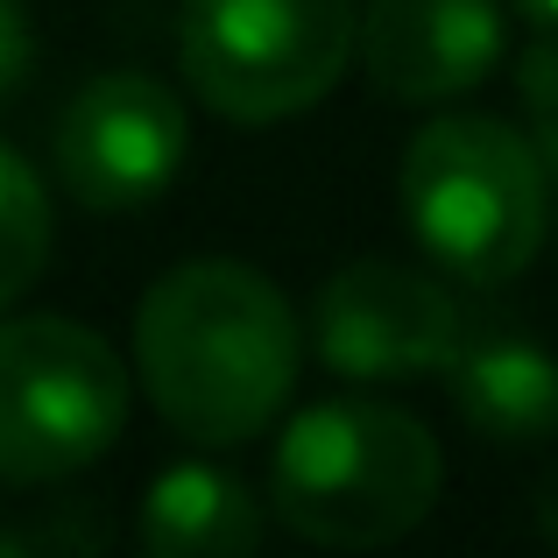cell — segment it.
<instances>
[{"mask_svg":"<svg viewBox=\"0 0 558 558\" xmlns=\"http://www.w3.org/2000/svg\"><path fill=\"white\" fill-rule=\"evenodd\" d=\"M269 537L262 502L241 488V474L213 460L163 466L142 495V545L156 558H247Z\"/></svg>","mask_w":558,"mask_h":558,"instance_id":"10","label":"cell"},{"mask_svg":"<svg viewBox=\"0 0 558 558\" xmlns=\"http://www.w3.org/2000/svg\"><path fill=\"white\" fill-rule=\"evenodd\" d=\"M121 432L128 368L85 318H0V481H71L107 460Z\"/></svg>","mask_w":558,"mask_h":558,"instance_id":"5","label":"cell"},{"mask_svg":"<svg viewBox=\"0 0 558 558\" xmlns=\"http://www.w3.org/2000/svg\"><path fill=\"white\" fill-rule=\"evenodd\" d=\"M312 340L318 361L347 381H410V375H446L466 347V326L438 276L368 255L347 262L318 290Z\"/></svg>","mask_w":558,"mask_h":558,"instance_id":"7","label":"cell"},{"mask_svg":"<svg viewBox=\"0 0 558 558\" xmlns=\"http://www.w3.org/2000/svg\"><path fill=\"white\" fill-rule=\"evenodd\" d=\"M304 332L290 298L233 255L178 262L135 312V375L156 417L191 446H247L298 389Z\"/></svg>","mask_w":558,"mask_h":558,"instance_id":"1","label":"cell"},{"mask_svg":"<svg viewBox=\"0 0 558 558\" xmlns=\"http://www.w3.org/2000/svg\"><path fill=\"white\" fill-rule=\"evenodd\" d=\"M396 198L438 276L502 290L537 262L551 233L545 149L495 113H438L410 135Z\"/></svg>","mask_w":558,"mask_h":558,"instance_id":"3","label":"cell"},{"mask_svg":"<svg viewBox=\"0 0 558 558\" xmlns=\"http://www.w3.org/2000/svg\"><path fill=\"white\" fill-rule=\"evenodd\" d=\"M531 517H537V537H545V545H558V460H551V474L537 481V502H531Z\"/></svg>","mask_w":558,"mask_h":558,"instance_id":"13","label":"cell"},{"mask_svg":"<svg viewBox=\"0 0 558 558\" xmlns=\"http://www.w3.org/2000/svg\"><path fill=\"white\" fill-rule=\"evenodd\" d=\"M57 247V219H50V184L36 178L22 149L0 142V318L14 298L36 290V276L50 269Z\"/></svg>","mask_w":558,"mask_h":558,"instance_id":"11","label":"cell"},{"mask_svg":"<svg viewBox=\"0 0 558 558\" xmlns=\"http://www.w3.org/2000/svg\"><path fill=\"white\" fill-rule=\"evenodd\" d=\"M452 410L474 438L517 452L558 438V354L523 332H495V340H466L460 361L446 368Z\"/></svg>","mask_w":558,"mask_h":558,"instance_id":"9","label":"cell"},{"mask_svg":"<svg viewBox=\"0 0 558 558\" xmlns=\"http://www.w3.org/2000/svg\"><path fill=\"white\" fill-rule=\"evenodd\" d=\"M36 64V28H28V8L22 0H0V99L28 78Z\"/></svg>","mask_w":558,"mask_h":558,"instance_id":"12","label":"cell"},{"mask_svg":"<svg viewBox=\"0 0 558 558\" xmlns=\"http://www.w3.org/2000/svg\"><path fill=\"white\" fill-rule=\"evenodd\" d=\"M184 149H191L184 99L149 71L85 78L50 135L57 184L85 213H135V205L163 198L184 170Z\"/></svg>","mask_w":558,"mask_h":558,"instance_id":"6","label":"cell"},{"mask_svg":"<svg viewBox=\"0 0 558 558\" xmlns=\"http://www.w3.org/2000/svg\"><path fill=\"white\" fill-rule=\"evenodd\" d=\"M517 14H523V22H537V28H551V36H558V0H517Z\"/></svg>","mask_w":558,"mask_h":558,"instance_id":"14","label":"cell"},{"mask_svg":"<svg viewBox=\"0 0 558 558\" xmlns=\"http://www.w3.org/2000/svg\"><path fill=\"white\" fill-rule=\"evenodd\" d=\"M184 78L219 121L276 128L312 113L361 57L354 0H184Z\"/></svg>","mask_w":558,"mask_h":558,"instance_id":"4","label":"cell"},{"mask_svg":"<svg viewBox=\"0 0 558 558\" xmlns=\"http://www.w3.org/2000/svg\"><path fill=\"white\" fill-rule=\"evenodd\" d=\"M446 452L432 424L381 396L298 410L269 452V517L318 551H381L432 517Z\"/></svg>","mask_w":558,"mask_h":558,"instance_id":"2","label":"cell"},{"mask_svg":"<svg viewBox=\"0 0 558 558\" xmlns=\"http://www.w3.org/2000/svg\"><path fill=\"white\" fill-rule=\"evenodd\" d=\"M502 0H368L361 64L381 99L446 107L502 64Z\"/></svg>","mask_w":558,"mask_h":558,"instance_id":"8","label":"cell"}]
</instances>
